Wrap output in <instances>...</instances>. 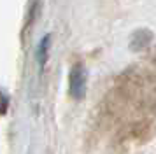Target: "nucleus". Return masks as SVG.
<instances>
[{
	"mask_svg": "<svg viewBox=\"0 0 156 154\" xmlns=\"http://www.w3.org/2000/svg\"><path fill=\"white\" fill-rule=\"evenodd\" d=\"M86 82H88V72L84 63H74L69 74V95L74 100H83L86 95Z\"/></svg>",
	"mask_w": 156,
	"mask_h": 154,
	"instance_id": "nucleus-1",
	"label": "nucleus"
},
{
	"mask_svg": "<svg viewBox=\"0 0 156 154\" xmlns=\"http://www.w3.org/2000/svg\"><path fill=\"white\" fill-rule=\"evenodd\" d=\"M7 109H9V98H7V93L4 91L2 93V114H5Z\"/></svg>",
	"mask_w": 156,
	"mask_h": 154,
	"instance_id": "nucleus-3",
	"label": "nucleus"
},
{
	"mask_svg": "<svg viewBox=\"0 0 156 154\" xmlns=\"http://www.w3.org/2000/svg\"><path fill=\"white\" fill-rule=\"evenodd\" d=\"M49 42H51V35H44L41 44H39V63L41 68H44V65L48 63V56H49Z\"/></svg>",
	"mask_w": 156,
	"mask_h": 154,
	"instance_id": "nucleus-2",
	"label": "nucleus"
}]
</instances>
